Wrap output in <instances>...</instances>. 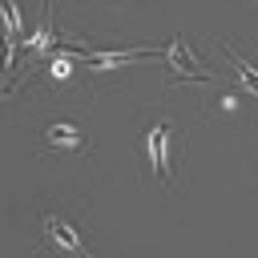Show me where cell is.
Listing matches in <instances>:
<instances>
[{
    "label": "cell",
    "instance_id": "4",
    "mask_svg": "<svg viewBox=\"0 0 258 258\" xmlns=\"http://www.w3.org/2000/svg\"><path fill=\"white\" fill-rule=\"evenodd\" d=\"M44 141H48V149H69V153L85 149V133L77 129V121H52L44 129Z\"/></svg>",
    "mask_w": 258,
    "mask_h": 258
},
{
    "label": "cell",
    "instance_id": "1",
    "mask_svg": "<svg viewBox=\"0 0 258 258\" xmlns=\"http://www.w3.org/2000/svg\"><path fill=\"white\" fill-rule=\"evenodd\" d=\"M161 64H169V81H181V77H189V81H210V73L198 69V60H194V52H189V44H185L181 36L169 44V52L161 56Z\"/></svg>",
    "mask_w": 258,
    "mask_h": 258
},
{
    "label": "cell",
    "instance_id": "6",
    "mask_svg": "<svg viewBox=\"0 0 258 258\" xmlns=\"http://www.w3.org/2000/svg\"><path fill=\"white\" fill-rule=\"evenodd\" d=\"M4 4V20H8V36H20V12H16V0H0Z\"/></svg>",
    "mask_w": 258,
    "mask_h": 258
},
{
    "label": "cell",
    "instance_id": "3",
    "mask_svg": "<svg viewBox=\"0 0 258 258\" xmlns=\"http://www.w3.org/2000/svg\"><path fill=\"white\" fill-rule=\"evenodd\" d=\"M44 238L56 246V250H69V254H89L85 242L77 238V226L60 214H44Z\"/></svg>",
    "mask_w": 258,
    "mask_h": 258
},
{
    "label": "cell",
    "instance_id": "5",
    "mask_svg": "<svg viewBox=\"0 0 258 258\" xmlns=\"http://www.w3.org/2000/svg\"><path fill=\"white\" fill-rule=\"evenodd\" d=\"M222 48H226V56L234 60V69H238V77H242V85L258 93V69H254V64H246V60H242V56L234 52V44H222Z\"/></svg>",
    "mask_w": 258,
    "mask_h": 258
},
{
    "label": "cell",
    "instance_id": "2",
    "mask_svg": "<svg viewBox=\"0 0 258 258\" xmlns=\"http://www.w3.org/2000/svg\"><path fill=\"white\" fill-rule=\"evenodd\" d=\"M169 137H173L169 121H157L145 137V149H149V161H153V173L161 177V185H169Z\"/></svg>",
    "mask_w": 258,
    "mask_h": 258
}]
</instances>
